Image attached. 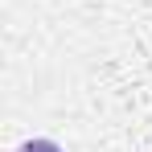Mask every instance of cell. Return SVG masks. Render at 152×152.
<instances>
[{
  "instance_id": "1",
  "label": "cell",
  "mask_w": 152,
  "mask_h": 152,
  "mask_svg": "<svg viewBox=\"0 0 152 152\" xmlns=\"http://www.w3.org/2000/svg\"><path fill=\"white\" fill-rule=\"evenodd\" d=\"M17 152H62V148H58L53 140H41V136H37V140H25Z\"/></svg>"
}]
</instances>
